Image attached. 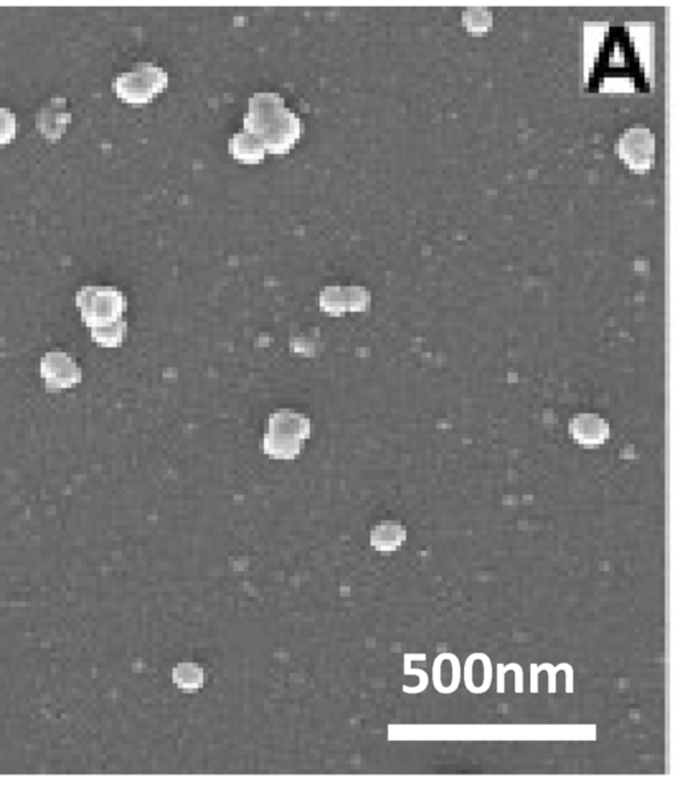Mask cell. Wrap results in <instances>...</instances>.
Returning a JSON list of instances; mask_svg holds the SVG:
<instances>
[{
    "mask_svg": "<svg viewBox=\"0 0 679 787\" xmlns=\"http://www.w3.org/2000/svg\"><path fill=\"white\" fill-rule=\"evenodd\" d=\"M245 132L255 136L272 154H285L300 138L301 122L298 114L285 106L277 93H255L248 101Z\"/></svg>",
    "mask_w": 679,
    "mask_h": 787,
    "instance_id": "1",
    "label": "cell"
},
{
    "mask_svg": "<svg viewBox=\"0 0 679 787\" xmlns=\"http://www.w3.org/2000/svg\"><path fill=\"white\" fill-rule=\"evenodd\" d=\"M311 435V421L303 414L283 409L272 414L264 436V453L274 459L293 460L300 453L301 444Z\"/></svg>",
    "mask_w": 679,
    "mask_h": 787,
    "instance_id": "2",
    "label": "cell"
},
{
    "mask_svg": "<svg viewBox=\"0 0 679 787\" xmlns=\"http://www.w3.org/2000/svg\"><path fill=\"white\" fill-rule=\"evenodd\" d=\"M76 304L82 311V321L90 328L120 320L127 310L125 296L113 287H82L77 291Z\"/></svg>",
    "mask_w": 679,
    "mask_h": 787,
    "instance_id": "3",
    "label": "cell"
},
{
    "mask_svg": "<svg viewBox=\"0 0 679 787\" xmlns=\"http://www.w3.org/2000/svg\"><path fill=\"white\" fill-rule=\"evenodd\" d=\"M169 83L164 69L152 63H140L132 72L120 75L113 82L114 92L129 104H146Z\"/></svg>",
    "mask_w": 679,
    "mask_h": 787,
    "instance_id": "4",
    "label": "cell"
},
{
    "mask_svg": "<svg viewBox=\"0 0 679 787\" xmlns=\"http://www.w3.org/2000/svg\"><path fill=\"white\" fill-rule=\"evenodd\" d=\"M619 156L636 173L651 170L656 158V138L645 127L628 130L619 141Z\"/></svg>",
    "mask_w": 679,
    "mask_h": 787,
    "instance_id": "5",
    "label": "cell"
},
{
    "mask_svg": "<svg viewBox=\"0 0 679 787\" xmlns=\"http://www.w3.org/2000/svg\"><path fill=\"white\" fill-rule=\"evenodd\" d=\"M40 374L50 392L74 387L82 379V369L64 352H48L40 363Z\"/></svg>",
    "mask_w": 679,
    "mask_h": 787,
    "instance_id": "6",
    "label": "cell"
},
{
    "mask_svg": "<svg viewBox=\"0 0 679 787\" xmlns=\"http://www.w3.org/2000/svg\"><path fill=\"white\" fill-rule=\"evenodd\" d=\"M371 306V294L360 286H330L320 294V307L323 311L333 316L344 312H363Z\"/></svg>",
    "mask_w": 679,
    "mask_h": 787,
    "instance_id": "7",
    "label": "cell"
},
{
    "mask_svg": "<svg viewBox=\"0 0 679 787\" xmlns=\"http://www.w3.org/2000/svg\"><path fill=\"white\" fill-rule=\"evenodd\" d=\"M569 433L582 446H598L605 444L611 436V427L598 414H577L569 422Z\"/></svg>",
    "mask_w": 679,
    "mask_h": 787,
    "instance_id": "8",
    "label": "cell"
},
{
    "mask_svg": "<svg viewBox=\"0 0 679 787\" xmlns=\"http://www.w3.org/2000/svg\"><path fill=\"white\" fill-rule=\"evenodd\" d=\"M64 106H66V98H52L51 103L40 109L37 114V128L40 133L50 140L60 138L61 133L66 130V125L71 122V114L66 112Z\"/></svg>",
    "mask_w": 679,
    "mask_h": 787,
    "instance_id": "9",
    "label": "cell"
},
{
    "mask_svg": "<svg viewBox=\"0 0 679 787\" xmlns=\"http://www.w3.org/2000/svg\"><path fill=\"white\" fill-rule=\"evenodd\" d=\"M408 539L406 527L400 522L385 521L373 527L371 545L379 553H394Z\"/></svg>",
    "mask_w": 679,
    "mask_h": 787,
    "instance_id": "10",
    "label": "cell"
},
{
    "mask_svg": "<svg viewBox=\"0 0 679 787\" xmlns=\"http://www.w3.org/2000/svg\"><path fill=\"white\" fill-rule=\"evenodd\" d=\"M529 676H531V681H529V690L534 695L539 693V673L542 671H547L548 673V693L550 695H555L556 689H558V682H556V674L560 671L566 672V692L571 693L574 692V666L568 663H561L558 664V666H553L550 663H542V665H537V664L532 663L529 665Z\"/></svg>",
    "mask_w": 679,
    "mask_h": 787,
    "instance_id": "11",
    "label": "cell"
},
{
    "mask_svg": "<svg viewBox=\"0 0 679 787\" xmlns=\"http://www.w3.org/2000/svg\"><path fill=\"white\" fill-rule=\"evenodd\" d=\"M230 152L237 160L245 163H258L266 156V148L261 140L250 133H237L230 140Z\"/></svg>",
    "mask_w": 679,
    "mask_h": 787,
    "instance_id": "12",
    "label": "cell"
},
{
    "mask_svg": "<svg viewBox=\"0 0 679 787\" xmlns=\"http://www.w3.org/2000/svg\"><path fill=\"white\" fill-rule=\"evenodd\" d=\"M173 682L179 689L187 690V692H194V690L202 689L205 685V671L202 666L197 663H190L183 661L178 665L174 666Z\"/></svg>",
    "mask_w": 679,
    "mask_h": 787,
    "instance_id": "13",
    "label": "cell"
},
{
    "mask_svg": "<svg viewBox=\"0 0 679 787\" xmlns=\"http://www.w3.org/2000/svg\"><path fill=\"white\" fill-rule=\"evenodd\" d=\"M127 328V321L120 319V320L106 324V326L92 328L90 334H92L93 342H98L100 347L117 348L122 344Z\"/></svg>",
    "mask_w": 679,
    "mask_h": 787,
    "instance_id": "14",
    "label": "cell"
},
{
    "mask_svg": "<svg viewBox=\"0 0 679 787\" xmlns=\"http://www.w3.org/2000/svg\"><path fill=\"white\" fill-rule=\"evenodd\" d=\"M462 20L469 31L474 32V34H482V32L488 31L493 24V13L488 8H469L464 11Z\"/></svg>",
    "mask_w": 679,
    "mask_h": 787,
    "instance_id": "15",
    "label": "cell"
},
{
    "mask_svg": "<svg viewBox=\"0 0 679 787\" xmlns=\"http://www.w3.org/2000/svg\"><path fill=\"white\" fill-rule=\"evenodd\" d=\"M427 656L425 653H417V655H411V653H406L405 655V674H417L419 677L418 687L416 688H409L403 687V692L411 693H421L426 689L427 685H429V676H427L426 672L422 671V669H411V661H426Z\"/></svg>",
    "mask_w": 679,
    "mask_h": 787,
    "instance_id": "16",
    "label": "cell"
},
{
    "mask_svg": "<svg viewBox=\"0 0 679 787\" xmlns=\"http://www.w3.org/2000/svg\"><path fill=\"white\" fill-rule=\"evenodd\" d=\"M16 135L15 114L8 109L0 108V146L10 143Z\"/></svg>",
    "mask_w": 679,
    "mask_h": 787,
    "instance_id": "17",
    "label": "cell"
},
{
    "mask_svg": "<svg viewBox=\"0 0 679 787\" xmlns=\"http://www.w3.org/2000/svg\"><path fill=\"white\" fill-rule=\"evenodd\" d=\"M445 657L446 660L450 661L451 666H453V677H451L450 687H446L445 689V695H450V693L457 692L459 682H461V661H459L458 656L454 655V653H445Z\"/></svg>",
    "mask_w": 679,
    "mask_h": 787,
    "instance_id": "18",
    "label": "cell"
},
{
    "mask_svg": "<svg viewBox=\"0 0 679 787\" xmlns=\"http://www.w3.org/2000/svg\"><path fill=\"white\" fill-rule=\"evenodd\" d=\"M478 660L482 661L483 668H485L482 687L477 688V695H482L490 689L491 682H493V661L486 653H478Z\"/></svg>",
    "mask_w": 679,
    "mask_h": 787,
    "instance_id": "19",
    "label": "cell"
},
{
    "mask_svg": "<svg viewBox=\"0 0 679 787\" xmlns=\"http://www.w3.org/2000/svg\"><path fill=\"white\" fill-rule=\"evenodd\" d=\"M445 660V653H441V655L435 657L434 664H433V684H434L435 690L442 693V695H445L446 687H443L442 684V672H441V669H442V664Z\"/></svg>",
    "mask_w": 679,
    "mask_h": 787,
    "instance_id": "20",
    "label": "cell"
},
{
    "mask_svg": "<svg viewBox=\"0 0 679 787\" xmlns=\"http://www.w3.org/2000/svg\"><path fill=\"white\" fill-rule=\"evenodd\" d=\"M478 660V653H472L467 657L466 664H464V684H466L467 690L472 692V695H477V688L474 685V677H472V666H474L475 661Z\"/></svg>",
    "mask_w": 679,
    "mask_h": 787,
    "instance_id": "21",
    "label": "cell"
},
{
    "mask_svg": "<svg viewBox=\"0 0 679 787\" xmlns=\"http://www.w3.org/2000/svg\"><path fill=\"white\" fill-rule=\"evenodd\" d=\"M513 665L515 663H511L509 665H504V664H498V693L503 695L506 692V682H504V676H506L507 672L512 671Z\"/></svg>",
    "mask_w": 679,
    "mask_h": 787,
    "instance_id": "22",
    "label": "cell"
}]
</instances>
